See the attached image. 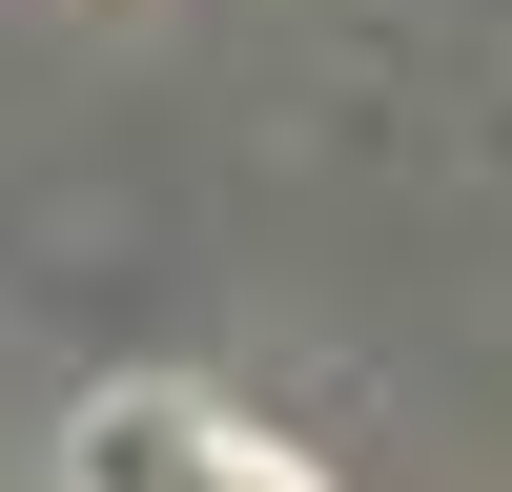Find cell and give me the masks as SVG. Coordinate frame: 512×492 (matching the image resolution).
I'll list each match as a JSON object with an SVG mask.
<instances>
[{"instance_id": "cell-1", "label": "cell", "mask_w": 512, "mask_h": 492, "mask_svg": "<svg viewBox=\"0 0 512 492\" xmlns=\"http://www.w3.org/2000/svg\"><path fill=\"white\" fill-rule=\"evenodd\" d=\"M62 492H328V472L267 451L246 410H205V390H103L62 431Z\"/></svg>"}]
</instances>
